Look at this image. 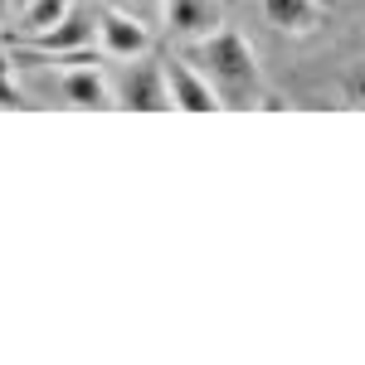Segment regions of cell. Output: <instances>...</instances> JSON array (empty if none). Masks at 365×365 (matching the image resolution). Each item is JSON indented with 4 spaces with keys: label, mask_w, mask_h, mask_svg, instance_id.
Segmentation results:
<instances>
[{
    "label": "cell",
    "mask_w": 365,
    "mask_h": 365,
    "mask_svg": "<svg viewBox=\"0 0 365 365\" xmlns=\"http://www.w3.org/2000/svg\"><path fill=\"white\" fill-rule=\"evenodd\" d=\"M103 5H117L127 15H141V20H161V0H103Z\"/></svg>",
    "instance_id": "obj_11"
},
{
    "label": "cell",
    "mask_w": 365,
    "mask_h": 365,
    "mask_svg": "<svg viewBox=\"0 0 365 365\" xmlns=\"http://www.w3.org/2000/svg\"><path fill=\"white\" fill-rule=\"evenodd\" d=\"M322 5H327V10H331V5H336V0H322Z\"/></svg>",
    "instance_id": "obj_13"
},
{
    "label": "cell",
    "mask_w": 365,
    "mask_h": 365,
    "mask_svg": "<svg viewBox=\"0 0 365 365\" xmlns=\"http://www.w3.org/2000/svg\"><path fill=\"white\" fill-rule=\"evenodd\" d=\"M10 5H15V0H0V29H5V20H10Z\"/></svg>",
    "instance_id": "obj_12"
},
{
    "label": "cell",
    "mask_w": 365,
    "mask_h": 365,
    "mask_svg": "<svg viewBox=\"0 0 365 365\" xmlns=\"http://www.w3.org/2000/svg\"><path fill=\"white\" fill-rule=\"evenodd\" d=\"M58 93H63L68 108H83V113H108V108H117L113 83H108V73H98V63L58 68Z\"/></svg>",
    "instance_id": "obj_6"
},
{
    "label": "cell",
    "mask_w": 365,
    "mask_h": 365,
    "mask_svg": "<svg viewBox=\"0 0 365 365\" xmlns=\"http://www.w3.org/2000/svg\"><path fill=\"white\" fill-rule=\"evenodd\" d=\"M73 10H78V0H20V34H15V39H29V34L54 29L58 20H68Z\"/></svg>",
    "instance_id": "obj_8"
},
{
    "label": "cell",
    "mask_w": 365,
    "mask_h": 365,
    "mask_svg": "<svg viewBox=\"0 0 365 365\" xmlns=\"http://www.w3.org/2000/svg\"><path fill=\"white\" fill-rule=\"evenodd\" d=\"M98 49H103V58H117V63L151 54V20L127 15L117 5H103L98 10Z\"/></svg>",
    "instance_id": "obj_3"
},
{
    "label": "cell",
    "mask_w": 365,
    "mask_h": 365,
    "mask_svg": "<svg viewBox=\"0 0 365 365\" xmlns=\"http://www.w3.org/2000/svg\"><path fill=\"white\" fill-rule=\"evenodd\" d=\"M161 25L175 44H195L225 29V0H161Z\"/></svg>",
    "instance_id": "obj_5"
},
{
    "label": "cell",
    "mask_w": 365,
    "mask_h": 365,
    "mask_svg": "<svg viewBox=\"0 0 365 365\" xmlns=\"http://www.w3.org/2000/svg\"><path fill=\"white\" fill-rule=\"evenodd\" d=\"M185 58L210 78L225 108H253L263 98V78H258V54L239 29H215L195 44H185Z\"/></svg>",
    "instance_id": "obj_1"
},
{
    "label": "cell",
    "mask_w": 365,
    "mask_h": 365,
    "mask_svg": "<svg viewBox=\"0 0 365 365\" xmlns=\"http://www.w3.org/2000/svg\"><path fill=\"white\" fill-rule=\"evenodd\" d=\"M263 20L278 29V34H317L322 20H327V5L322 0H258Z\"/></svg>",
    "instance_id": "obj_7"
},
{
    "label": "cell",
    "mask_w": 365,
    "mask_h": 365,
    "mask_svg": "<svg viewBox=\"0 0 365 365\" xmlns=\"http://www.w3.org/2000/svg\"><path fill=\"white\" fill-rule=\"evenodd\" d=\"M161 68H166V88H170V108L175 113H225L220 93L210 88V78L185 54H166Z\"/></svg>",
    "instance_id": "obj_4"
},
{
    "label": "cell",
    "mask_w": 365,
    "mask_h": 365,
    "mask_svg": "<svg viewBox=\"0 0 365 365\" xmlns=\"http://www.w3.org/2000/svg\"><path fill=\"white\" fill-rule=\"evenodd\" d=\"M113 83L117 108H132V113H170V88H166V68L161 58L141 54V58H122Z\"/></svg>",
    "instance_id": "obj_2"
},
{
    "label": "cell",
    "mask_w": 365,
    "mask_h": 365,
    "mask_svg": "<svg viewBox=\"0 0 365 365\" xmlns=\"http://www.w3.org/2000/svg\"><path fill=\"white\" fill-rule=\"evenodd\" d=\"M25 103V93L15 83V54H10V44H0V108H20Z\"/></svg>",
    "instance_id": "obj_9"
},
{
    "label": "cell",
    "mask_w": 365,
    "mask_h": 365,
    "mask_svg": "<svg viewBox=\"0 0 365 365\" xmlns=\"http://www.w3.org/2000/svg\"><path fill=\"white\" fill-rule=\"evenodd\" d=\"M341 93H346V103H351V108H365V58L346 68V78H341Z\"/></svg>",
    "instance_id": "obj_10"
}]
</instances>
